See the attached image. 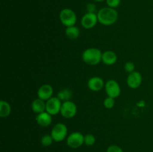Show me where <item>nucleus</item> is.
Returning a JSON list of instances; mask_svg holds the SVG:
<instances>
[{"mask_svg": "<svg viewBox=\"0 0 153 152\" xmlns=\"http://www.w3.org/2000/svg\"><path fill=\"white\" fill-rule=\"evenodd\" d=\"M97 16L100 24L105 26H110L117 21L118 13L114 8L112 7H103L99 10Z\"/></svg>", "mask_w": 153, "mask_h": 152, "instance_id": "obj_1", "label": "nucleus"}, {"mask_svg": "<svg viewBox=\"0 0 153 152\" xmlns=\"http://www.w3.org/2000/svg\"><path fill=\"white\" fill-rule=\"evenodd\" d=\"M102 53L97 48H89L82 53V58L84 62L90 66L98 65L102 61Z\"/></svg>", "mask_w": 153, "mask_h": 152, "instance_id": "obj_2", "label": "nucleus"}, {"mask_svg": "<svg viewBox=\"0 0 153 152\" xmlns=\"http://www.w3.org/2000/svg\"><path fill=\"white\" fill-rule=\"evenodd\" d=\"M59 17L61 23L66 27L73 26L77 22V16L76 13L70 8L63 9L60 13Z\"/></svg>", "mask_w": 153, "mask_h": 152, "instance_id": "obj_3", "label": "nucleus"}, {"mask_svg": "<svg viewBox=\"0 0 153 152\" xmlns=\"http://www.w3.org/2000/svg\"><path fill=\"white\" fill-rule=\"evenodd\" d=\"M68 134L67 127L63 123H57L51 131V136L53 138L54 141L56 142L63 141L66 139Z\"/></svg>", "mask_w": 153, "mask_h": 152, "instance_id": "obj_4", "label": "nucleus"}, {"mask_svg": "<svg viewBox=\"0 0 153 152\" xmlns=\"http://www.w3.org/2000/svg\"><path fill=\"white\" fill-rule=\"evenodd\" d=\"M77 106L73 101H67L62 103L61 109V114L66 119H72L77 113Z\"/></svg>", "mask_w": 153, "mask_h": 152, "instance_id": "obj_5", "label": "nucleus"}, {"mask_svg": "<svg viewBox=\"0 0 153 152\" xmlns=\"http://www.w3.org/2000/svg\"><path fill=\"white\" fill-rule=\"evenodd\" d=\"M62 101L58 97H52L46 101V111L52 116H55L61 113Z\"/></svg>", "mask_w": 153, "mask_h": 152, "instance_id": "obj_6", "label": "nucleus"}, {"mask_svg": "<svg viewBox=\"0 0 153 152\" xmlns=\"http://www.w3.org/2000/svg\"><path fill=\"white\" fill-rule=\"evenodd\" d=\"M85 143V136L80 132H73L67 138V144L70 148L73 149L81 147Z\"/></svg>", "mask_w": 153, "mask_h": 152, "instance_id": "obj_7", "label": "nucleus"}, {"mask_svg": "<svg viewBox=\"0 0 153 152\" xmlns=\"http://www.w3.org/2000/svg\"><path fill=\"white\" fill-rule=\"evenodd\" d=\"M105 89L108 96L116 98L120 96L121 93V88L117 80L111 79L105 84Z\"/></svg>", "mask_w": 153, "mask_h": 152, "instance_id": "obj_8", "label": "nucleus"}, {"mask_svg": "<svg viewBox=\"0 0 153 152\" xmlns=\"http://www.w3.org/2000/svg\"><path fill=\"white\" fill-rule=\"evenodd\" d=\"M98 22V16L96 13H87L81 19L82 26L88 30L94 28Z\"/></svg>", "mask_w": 153, "mask_h": 152, "instance_id": "obj_9", "label": "nucleus"}, {"mask_svg": "<svg viewBox=\"0 0 153 152\" xmlns=\"http://www.w3.org/2000/svg\"><path fill=\"white\" fill-rule=\"evenodd\" d=\"M142 80H143V77H142L141 74L138 72L134 71L128 75L126 82L128 87L135 89L141 85Z\"/></svg>", "mask_w": 153, "mask_h": 152, "instance_id": "obj_10", "label": "nucleus"}, {"mask_svg": "<svg viewBox=\"0 0 153 152\" xmlns=\"http://www.w3.org/2000/svg\"><path fill=\"white\" fill-rule=\"evenodd\" d=\"M104 80L102 77L98 76H94L91 77L88 81V87L93 92H99L103 87H105Z\"/></svg>", "mask_w": 153, "mask_h": 152, "instance_id": "obj_11", "label": "nucleus"}, {"mask_svg": "<svg viewBox=\"0 0 153 152\" xmlns=\"http://www.w3.org/2000/svg\"><path fill=\"white\" fill-rule=\"evenodd\" d=\"M54 89L52 86L49 84H43L37 90V96L39 98L43 100V101H47L49 98L53 97Z\"/></svg>", "mask_w": 153, "mask_h": 152, "instance_id": "obj_12", "label": "nucleus"}, {"mask_svg": "<svg viewBox=\"0 0 153 152\" xmlns=\"http://www.w3.org/2000/svg\"><path fill=\"white\" fill-rule=\"evenodd\" d=\"M36 121L40 126L46 128V127L49 126L52 124V115L45 111L43 113H40V114H37V117H36Z\"/></svg>", "mask_w": 153, "mask_h": 152, "instance_id": "obj_13", "label": "nucleus"}, {"mask_svg": "<svg viewBox=\"0 0 153 152\" xmlns=\"http://www.w3.org/2000/svg\"><path fill=\"white\" fill-rule=\"evenodd\" d=\"M102 61L107 66H112L117 61V55L113 51H105L102 52Z\"/></svg>", "mask_w": 153, "mask_h": 152, "instance_id": "obj_14", "label": "nucleus"}, {"mask_svg": "<svg viewBox=\"0 0 153 152\" xmlns=\"http://www.w3.org/2000/svg\"><path fill=\"white\" fill-rule=\"evenodd\" d=\"M31 109L33 112L37 114L43 113L46 111V102L39 98L34 99L31 103Z\"/></svg>", "mask_w": 153, "mask_h": 152, "instance_id": "obj_15", "label": "nucleus"}, {"mask_svg": "<svg viewBox=\"0 0 153 152\" xmlns=\"http://www.w3.org/2000/svg\"><path fill=\"white\" fill-rule=\"evenodd\" d=\"M65 34L70 40H76L80 36V30L75 25L67 27L65 30Z\"/></svg>", "mask_w": 153, "mask_h": 152, "instance_id": "obj_16", "label": "nucleus"}, {"mask_svg": "<svg viewBox=\"0 0 153 152\" xmlns=\"http://www.w3.org/2000/svg\"><path fill=\"white\" fill-rule=\"evenodd\" d=\"M11 113V107L6 101L1 100L0 101V116L1 118L7 117Z\"/></svg>", "mask_w": 153, "mask_h": 152, "instance_id": "obj_17", "label": "nucleus"}, {"mask_svg": "<svg viewBox=\"0 0 153 152\" xmlns=\"http://www.w3.org/2000/svg\"><path fill=\"white\" fill-rule=\"evenodd\" d=\"M57 97L63 102L67 101H71L70 99L73 97V92L70 89H67H67H61L60 92H58Z\"/></svg>", "mask_w": 153, "mask_h": 152, "instance_id": "obj_18", "label": "nucleus"}, {"mask_svg": "<svg viewBox=\"0 0 153 152\" xmlns=\"http://www.w3.org/2000/svg\"><path fill=\"white\" fill-rule=\"evenodd\" d=\"M40 142H41V144L43 145V146H45V147H48V146H50L52 144V142H54V139L53 138H52V136H51V134L50 135H49V134H46V135L42 137Z\"/></svg>", "mask_w": 153, "mask_h": 152, "instance_id": "obj_19", "label": "nucleus"}, {"mask_svg": "<svg viewBox=\"0 0 153 152\" xmlns=\"http://www.w3.org/2000/svg\"><path fill=\"white\" fill-rule=\"evenodd\" d=\"M96 143V137L93 134H88L85 136V144L88 146H92Z\"/></svg>", "mask_w": 153, "mask_h": 152, "instance_id": "obj_20", "label": "nucleus"}, {"mask_svg": "<svg viewBox=\"0 0 153 152\" xmlns=\"http://www.w3.org/2000/svg\"><path fill=\"white\" fill-rule=\"evenodd\" d=\"M115 98H111V97H109L108 96L107 98H105L104 100V102H103V104H104V107H105L106 109H112L114 107V104H115V101H114Z\"/></svg>", "mask_w": 153, "mask_h": 152, "instance_id": "obj_21", "label": "nucleus"}, {"mask_svg": "<svg viewBox=\"0 0 153 152\" xmlns=\"http://www.w3.org/2000/svg\"><path fill=\"white\" fill-rule=\"evenodd\" d=\"M124 69H125L126 72L130 74V73L135 71V65H134V63L131 62V61H128V62L126 63L125 65H124Z\"/></svg>", "mask_w": 153, "mask_h": 152, "instance_id": "obj_22", "label": "nucleus"}, {"mask_svg": "<svg viewBox=\"0 0 153 152\" xmlns=\"http://www.w3.org/2000/svg\"><path fill=\"white\" fill-rule=\"evenodd\" d=\"M105 1L108 6L109 7H112V8L117 7L121 2V0H105Z\"/></svg>", "mask_w": 153, "mask_h": 152, "instance_id": "obj_23", "label": "nucleus"}, {"mask_svg": "<svg viewBox=\"0 0 153 152\" xmlns=\"http://www.w3.org/2000/svg\"><path fill=\"white\" fill-rule=\"evenodd\" d=\"M106 152H123V150L117 145H112L108 148Z\"/></svg>", "mask_w": 153, "mask_h": 152, "instance_id": "obj_24", "label": "nucleus"}, {"mask_svg": "<svg viewBox=\"0 0 153 152\" xmlns=\"http://www.w3.org/2000/svg\"><path fill=\"white\" fill-rule=\"evenodd\" d=\"M96 10H97V7H96L95 4H92V3L88 4V5H87L88 13H95Z\"/></svg>", "mask_w": 153, "mask_h": 152, "instance_id": "obj_25", "label": "nucleus"}, {"mask_svg": "<svg viewBox=\"0 0 153 152\" xmlns=\"http://www.w3.org/2000/svg\"><path fill=\"white\" fill-rule=\"evenodd\" d=\"M137 105H138V107H144V106H145V101H140L138 103H137Z\"/></svg>", "mask_w": 153, "mask_h": 152, "instance_id": "obj_26", "label": "nucleus"}, {"mask_svg": "<svg viewBox=\"0 0 153 152\" xmlns=\"http://www.w3.org/2000/svg\"><path fill=\"white\" fill-rule=\"evenodd\" d=\"M94 1H97V2H101V1H103L104 0H94Z\"/></svg>", "mask_w": 153, "mask_h": 152, "instance_id": "obj_27", "label": "nucleus"}]
</instances>
